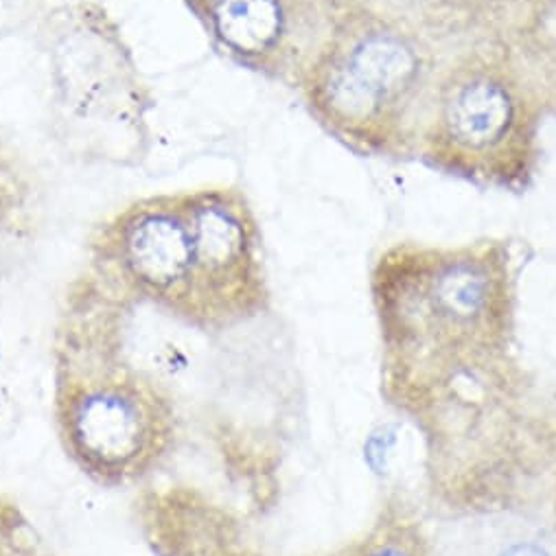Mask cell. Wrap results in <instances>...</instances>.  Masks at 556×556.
Wrapping results in <instances>:
<instances>
[{
	"mask_svg": "<svg viewBox=\"0 0 556 556\" xmlns=\"http://www.w3.org/2000/svg\"><path fill=\"white\" fill-rule=\"evenodd\" d=\"M372 556H407V554H405V552H401L399 547H383V549L375 552Z\"/></svg>",
	"mask_w": 556,
	"mask_h": 556,
	"instance_id": "cell-9",
	"label": "cell"
},
{
	"mask_svg": "<svg viewBox=\"0 0 556 556\" xmlns=\"http://www.w3.org/2000/svg\"><path fill=\"white\" fill-rule=\"evenodd\" d=\"M66 454L92 480L123 486L150 473L174 439V414L154 383L125 370L71 377L58 394Z\"/></svg>",
	"mask_w": 556,
	"mask_h": 556,
	"instance_id": "cell-4",
	"label": "cell"
},
{
	"mask_svg": "<svg viewBox=\"0 0 556 556\" xmlns=\"http://www.w3.org/2000/svg\"><path fill=\"white\" fill-rule=\"evenodd\" d=\"M211 18L224 45L245 58H267L290 40L286 0H213Z\"/></svg>",
	"mask_w": 556,
	"mask_h": 556,
	"instance_id": "cell-8",
	"label": "cell"
},
{
	"mask_svg": "<svg viewBox=\"0 0 556 556\" xmlns=\"http://www.w3.org/2000/svg\"><path fill=\"white\" fill-rule=\"evenodd\" d=\"M430 55L401 23L355 12L338 21L305 73L307 101L340 141L368 156L399 154L430 88Z\"/></svg>",
	"mask_w": 556,
	"mask_h": 556,
	"instance_id": "cell-1",
	"label": "cell"
},
{
	"mask_svg": "<svg viewBox=\"0 0 556 556\" xmlns=\"http://www.w3.org/2000/svg\"><path fill=\"white\" fill-rule=\"evenodd\" d=\"M110 256L125 283L156 305L195 318V245L189 198L127 208L110 230Z\"/></svg>",
	"mask_w": 556,
	"mask_h": 556,
	"instance_id": "cell-6",
	"label": "cell"
},
{
	"mask_svg": "<svg viewBox=\"0 0 556 556\" xmlns=\"http://www.w3.org/2000/svg\"><path fill=\"white\" fill-rule=\"evenodd\" d=\"M437 556H556V534L521 513H473L439 526Z\"/></svg>",
	"mask_w": 556,
	"mask_h": 556,
	"instance_id": "cell-7",
	"label": "cell"
},
{
	"mask_svg": "<svg viewBox=\"0 0 556 556\" xmlns=\"http://www.w3.org/2000/svg\"><path fill=\"white\" fill-rule=\"evenodd\" d=\"M541 118L521 79L489 60L452 68L432 92L419 131L424 159L458 180L521 191L539 163Z\"/></svg>",
	"mask_w": 556,
	"mask_h": 556,
	"instance_id": "cell-3",
	"label": "cell"
},
{
	"mask_svg": "<svg viewBox=\"0 0 556 556\" xmlns=\"http://www.w3.org/2000/svg\"><path fill=\"white\" fill-rule=\"evenodd\" d=\"M375 301L401 349L489 344L510 316L508 263L497 245L396 248L377 267Z\"/></svg>",
	"mask_w": 556,
	"mask_h": 556,
	"instance_id": "cell-2",
	"label": "cell"
},
{
	"mask_svg": "<svg viewBox=\"0 0 556 556\" xmlns=\"http://www.w3.org/2000/svg\"><path fill=\"white\" fill-rule=\"evenodd\" d=\"M195 245V323L224 325L252 314L263 299L254 215L235 189L187 195Z\"/></svg>",
	"mask_w": 556,
	"mask_h": 556,
	"instance_id": "cell-5",
	"label": "cell"
}]
</instances>
